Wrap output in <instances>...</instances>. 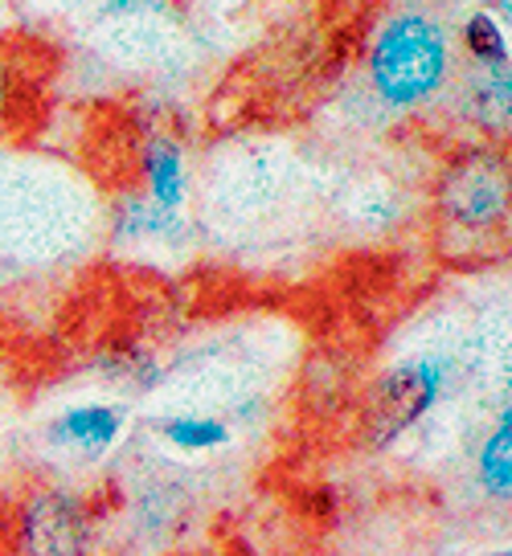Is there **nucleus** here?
I'll list each match as a JSON object with an SVG mask.
<instances>
[{"label":"nucleus","mask_w":512,"mask_h":556,"mask_svg":"<svg viewBox=\"0 0 512 556\" xmlns=\"http://www.w3.org/2000/svg\"><path fill=\"white\" fill-rule=\"evenodd\" d=\"M451 70V50H447V34L439 21L407 13L394 17L377 34L370 53V78L373 90L386 99L389 106H423L435 99L439 87L447 83Z\"/></svg>","instance_id":"nucleus-1"},{"label":"nucleus","mask_w":512,"mask_h":556,"mask_svg":"<svg viewBox=\"0 0 512 556\" xmlns=\"http://www.w3.org/2000/svg\"><path fill=\"white\" fill-rule=\"evenodd\" d=\"M439 208L460 229H496L509 213V168L500 156H467L439 192Z\"/></svg>","instance_id":"nucleus-2"},{"label":"nucleus","mask_w":512,"mask_h":556,"mask_svg":"<svg viewBox=\"0 0 512 556\" xmlns=\"http://www.w3.org/2000/svg\"><path fill=\"white\" fill-rule=\"evenodd\" d=\"M447 365L442 361H410L398 365L386 381L377 384L370 405V438L373 446H386L398 434H407L410 426L439 401Z\"/></svg>","instance_id":"nucleus-3"},{"label":"nucleus","mask_w":512,"mask_h":556,"mask_svg":"<svg viewBox=\"0 0 512 556\" xmlns=\"http://www.w3.org/2000/svg\"><path fill=\"white\" fill-rule=\"evenodd\" d=\"M21 544L29 556H87V511L66 491H37L21 511Z\"/></svg>","instance_id":"nucleus-4"},{"label":"nucleus","mask_w":512,"mask_h":556,"mask_svg":"<svg viewBox=\"0 0 512 556\" xmlns=\"http://www.w3.org/2000/svg\"><path fill=\"white\" fill-rule=\"evenodd\" d=\"M120 426H124V414L115 405H78V409H66L53 421L50 434L53 442L74 446L83 454H103L120 438Z\"/></svg>","instance_id":"nucleus-5"},{"label":"nucleus","mask_w":512,"mask_h":556,"mask_svg":"<svg viewBox=\"0 0 512 556\" xmlns=\"http://www.w3.org/2000/svg\"><path fill=\"white\" fill-rule=\"evenodd\" d=\"M143 176H148L152 205L168 208V213H177L185 205V156L173 139H157L143 152Z\"/></svg>","instance_id":"nucleus-6"},{"label":"nucleus","mask_w":512,"mask_h":556,"mask_svg":"<svg viewBox=\"0 0 512 556\" xmlns=\"http://www.w3.org/2000/svg\"><path fill=\"white\" fill-rule=\"evenodd\" d=\"M479 486L492 495V500H509L512 491V414L504 409L496 430L488 434V442L479 446V463H476Z\"/></svg>","instance_id":"nucleus-7"},{"label":"nucleus","mask_w":512,"mask_h":556,"mask_svg":"<svg viewBox=\"0 0 512 556\" xmlns=\"http://www.w3.org/2000/svg\"><path fill=\"white\" fill-rule=\"evenodd\" d=\"M463 46H467V53L484 70L509 66V37H504V29L488 13H476V17L463 25Z\"/></svg>","instance_id":"nucleus-8"},{"label":"nucleus","mask_w":512,"mask_h":556,"mask_svg":"<svg viewBox=\"0 0 512 556\" xmlns=\"http://www.w3.org/2000/svg\"><path fill=\"white\" fill-rule=\"evenodd\" d=\"M160 430L173 446H185V451H213V446L230 442V430L222 421H213V417H173Z\"/></svg>","instance_id":"nucleus-9"},{"label":"nucleus","mask_w":512,"mask_h":556,"mask_svg":"<svg viewBox=\"0 0 512 556\" xmlns=\"http://www.w3.org/2000/svg\"><path fill=\"white\" fill-rule=\"evenodd\" d=\"M472 106H476V115L488 127L509 119V70L504 66L484 70V78L472 83Z\"/></svg>","instance_id":"nucleus-10"},{"label":"nucleus","mask_w":512,"mask_h":556,"mask_svg":"<svg viewBox=\"0 0 512 556\" xmlns=\"http://www.w3.org/2000/svg\"><path fill=\"white\" fill-rule=\"evenodd\" d=\"M148 0H107L103 9L107 13H132V9H143Z\"/></svg>","instance_id":"nucleus-11"},{"label":"nucleus","mask_w":512,"mask_h":556,"mask_svg":"<svg viewBox=\"0 0 512 556\" xmlns=\"http://www.w3.org/2000/svg\"><path fill=\"white\" fill-rule=\"evenodd\" d=\"M4 111H9V70L0 62V119H4Z\"/></svg>","instance_id":"nucleus-12"},{"label":"nucleus","mask_w":512,"mask_h":556,"mask_svg":"<svg viewBox=\"0 0 512 556\" xmlns=\"http://www.w3.org/2000/svg\"><path fill=\"white\" fill-rule=\"evenodd\" d=\"M496 556H509V548H500V553H496Z\"/></svg>","instance_id":"nucleus-13"}]
</instances>
